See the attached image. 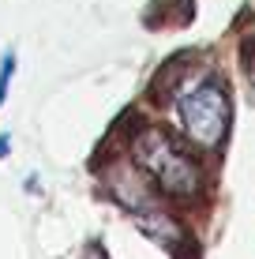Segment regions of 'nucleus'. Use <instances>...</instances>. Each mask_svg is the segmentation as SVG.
Listing matches in <instances>:
<instances>
[{"mask_svg":"<svg viewBox=\"0 0 255 259\" xmlns=\"http://www.w3.org/2000/svg\"><path fill=\"white\" fill-rule=\"evenodd\" d=\"M135 165L169 195H195L199 192V165L180 154L158 128L139 132L135 139Z\"/></svg>","mask_w":255,"mask_h":259,"instance_id":"nucleus-1","label":"nucleus"},{"mask_svg":"<svg viewBox=\"0 0 255 259\" xmlns=\"http://www.w3.org/2000/svg\"><path fill=\"white\" fill-rule=\"evenodd\" d=\"M12 75H15V53L8 49L4 60H0V105L8 102V87H12Z\"/></svg>","mask_w":255,"mask_h":259,"instance_id":"nucleus-3","label":"nucleus"},{"mask_svg":"<svg viewBox=\"0 0 255 259\" xmlns=\"http://www.w3.org/2000/svg\"><path fill=\"white\" fill-rule=\"evenodd\" d=\"M177 117L191 143L218 147L225 139V128H229V98H225L222 83H210V79L191 83L177 98Z\"/></svg>","mask_w":255,"mask_h":259,"instance_id":"nucleus-2","label":"nucleus"},{"mask_svg":"<svg viewBox=\"0 0 255 259\" xmlns=\"http://www.w3.org/2000/svg\"><path fill=\"white\" fill-rule=\"evenodd\" d=\"M8 150H12V136H4V132H0V158H8Z\"/></svg>","mask_w":255,"mask_h":259,"instance_id":"nucleus-4","label":"nucleus"}]
</instances>
